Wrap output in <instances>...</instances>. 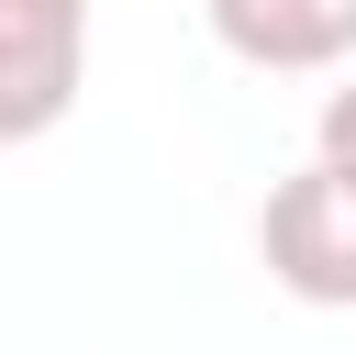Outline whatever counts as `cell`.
<instances>
[{
	"mask_svg": "<svg viewBox=\"0 0 356 356\" xmlns=\"http://www.w3.org/2000/svg\"><path fill=\"white\" fill-rule=\"evenodd\" d=\"M256 256H267V278L289 300L356 312V178L334 156H312L300 178H278L267 211H256Z\"/></svg>",
	"mask_w": 356,
	"mask_h": 356,
	"instance_id": "cell-1",
	"label": "cell"
},
{
	"mask_svg": "<svg viewBox=\"0 0 356 356\" xmlns=\"http://www.w3.org/2000/svg\"><path fill=\"white\" fill-rule=\"evenodd\" d=\"M89 78V0H0V145L67 122Z\"/></svg>",
	"mask_w": 356,
	"mask_h": 356,
	"instance_id": "cell-2",
	"label": "cell"
},
{
	"mask_svg": "<svg viewBox=\"0 0 356 356\" xmlns=\"http://www.w3.org/2000/svg\"><path fill=\"white\" fill-rule=\"evenodd\" d=\"M211 44L256 78H323L356 67V0H200Z\"/></svg>",
	"mask_w": 356,
	"mask_h": 356,
	"instance_id": "cell-3",
	"label": "cell"
},
{
	"mask_svg": "<svg viewBox=\"0 0 356 356\" xmlns=\"http://www.w3.org/2000/svg\"><path fill=\"white\" fill-rule=\"evenodd\" d=\"M312 156H334V167L356 178V78H345V89L323 100V134H312Z\"/></svg>",
	"mask_w": 356,
	"mask_h": 356,
	"instance_id": "cell-4",
	"label": "cell"
}]
</instances>
